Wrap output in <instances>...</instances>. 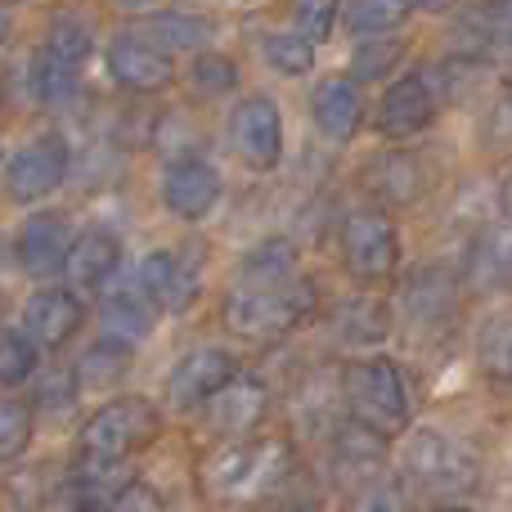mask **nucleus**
<instances>
[{"label":"nucleus","instance_id":"nucleus-1","mask_svg":"<svg viewBox=\"0 0 512 512\" xmlns=\"http://www.w3.org/2000/svg\"><path fill=\"white\" fill-rule=\"evenodd\" d=\"M342 391L351 405L355 423L369 427L378 436H396L409 427V391L400 369L387 355H369V360H351L342 373Z\"/></svg>","mask_w":512,"mask_h":512},{"label":"nucleus","instance_id":"nucleus-2","mask_svg":"<svg viewBox=\"0 0 512 512\" xmlns=\"http://www.w3.org/2000/svg\"><path fill=\"white\" fill-rule=\"evenodd\" d=\"M405 481L418 495H441V499L468 495L481 481V463L463 441L423 427V432L409 436V445H405Z\"/></svg>","mask_w":512,"mask_h":512},{"label":"nucleus","instance_id":"nucleus-3","mask_svg":"<svg viewBox=\"0 0 512 512\" xmlns=\"http://www.w3.org/2000/svg\"><path fill=\"white\" fill-rule=\"evenodd\" d=\"M315 306V288L288 283V288H234L225 297V324L248 342H279L288 337Z\"/></svg>","mask_w":512,"mask_h":512},{"label":"nucleus","instance_id":"nucleus-4","mask_svg":"<svg viewBox=\"0 0 512 512\" xmlns=\"http://www.w3.org/2000/svg\"><path fill=\"white\" fill-rule=\"evenodd\" d=\"M153 436H158V409L144 396H117V400H108L104 409H95L90 423L81 427V454H86V459L126 463L131 454H140Z\"/></svg>","mask_w":512,"mask_h":512},{"label":"nucleus","instance_id":"nucleus-5","mask_svg":"<svg viewBox=\"0 0 512 512\" xmlns=\"http://www.w3.org/2000/svg\"><path fill=\"white\" fill-rule=\"evenodd\" d=\"M288 472V445L261 441V445H234L230 454L212 463V490L225 499H256L279 486Z\"/></svg>","mask_w":512,"mask_h":512},{"label":"nucleus","instance_id":"nucleus-6","mask_svg":"<svg viewBox=\"0 0 512 512\" xmlns=\"http://www.w3.org/2000/svg\"><path fill=\"white\" fill-rule=\"evenodd\" d=\"M68 176V140L63 135H36L32 144L9 158L5 167V194L14 203H41Z\"/></svg>","mask_w":512,"mask_h":512},{"label":"nucleus","instance_id":"nucleus-7","mask_svg":"<svg viewBox=\"0 0 512 512\" xmlns=\"http://www.w3.org/2000/svg\"><path fill=\"white\" fill-rule=\"evenodd\" d=\"M342 256H346V270H351L355 279H364V283L387 279L400 261V239H396L391 216H382V212H351L346 216Z\"/></svg>","mask_w":512,"mask_h":512},{"label":"nucleus","instance_id":"nucleus-8","mask_svg":"<svg viewBox=\"0 0 512 512\" xmlns=\"http://www.w3.org/2000/svg\"><path fill=\"white\" fill-rule=\"evenodd\" d=\"M230 144L252 171H270L279 167L283 153V113L274 99L248 95L230 117Z\"/></svg>","mask_w":512,"mask_h":512},{"label":"nucleus","instance_id":"nucleus-9","mask_svg":"<svg viewBox=\"0 0 512 512\" xmlns=\"http://www.w3.org/2000/svg\"><path fill=\"white\" fill-rule=\"evenodd\" d=\"M239 378V360L225 346H198L171 369L167 396L176 409H203L212 396H221L230 382Z\"/></svg>","mask_w":512,"mask_h":512},{"label":"nucleus","instance_id":"nucleus-10","mask_svg":"<svg viewBox=\"0 0 512 512\" xmlns=\"http://www.w3.org/2000/svg\"><path fill=\"white\" fill-rule=\"evenodd\" d=\"M72 225L68 216L59 212H36L23 221V230H18V243H14V256H18V270L27 274V279L45 283L54 279V274L68 270V252H72Z\"/></svg>","mask_w":512,"mask_h":512},{"label":"nucleus","instance_id":"nucleus-11","mask_svg":"<svg viewBox=\"0 0 512 512\" xmlns=\"http://www.w3.org/2000/svg\"><path fill=\"white\" fill-rule=\"evenodd\" d=\"M221 203V171L207 158H176L162 180V207L180 221H203Z\"/></svg>","mask_w":512,"mask_h":512},{"label":"nucleus","instance_id":"nucleus-12","mask_svg":"<svg viewBox=\"0 0 512 512\" xmlns=\"http://www.w3.org/2000/svg\"><path fill=\"white\" fill-rule=\"evenodd\" d=\"M436 117V95H432V81L423 72H409L400 77L396 86L382 95L378 108V135L382 140H414L418 131H427Z\"/></svg>","mask_w":512,"mask_h":512},{"label":"nucleus","instance_id":"nucleus-13","mask_svg":"<svg viewBox=\"0 0 512 512\" xmlns=\"http://www.w3.org/2000/svg\"><path fill=\"white\" fill-rule=\"evenodd\" d=\"M108 72H113V81L126 90H162L176 77L171 54H162L144 32L113 36V45H108Z\"/></svg>","mask_w":512,"mask_h":512},{"label":"nucleus","instance_id":"nucleus-14","mask_svg":"<svg viewBox=\"0 0 512 512\" xmlns=\"http://www.w3.org/2000/svg\"><path fill=\"white\" fill-rule=\"evenodd\" d=\"M135 283H140L144 297H149L158 310H171V315H176V310H185L189 301H194L198 270H194V261L180 252H149L140 261Z\"/></svg>","mask_w":512,"mask_h":512},{"label":"nucleus","instance_id":"nucleus-15","mask_svg":"<svg viewBox=\"0 0 512 512\" xmlns=\"http://www.w3.org/2000/svg\"><path fill=\"white\" fill-rule=\"evenodd\" d=\"M81 319H86V310H81L77 292L41 288V292H32L23 306V333L32 337L36 346H63L81 328Z\"/></svg>","mask_w":512,"mask_h":512},{"label":"nucleus","instance_id":"nucleus-16","mask_svg":"<svg viewBox=\"0 0 512 512\" xmlns=\"http://www.w3.org/2000/svg\"><path fill=\"white\" fill-rule=\"evenodd\" d=\"M382 463H387V436L369 432V427H360V423L337 432L333 472L346 490H369L373 481H382Z\"/></svg>","mask_w":512,"mask_h":512},{"label":"nucleus","instance_id":"nucleus-17","mask_svg":"<svg viewBox=\"0 0 512 512\" xmlns=\"http://www.w3.org/2000/svg\"><path fill=\"white\" fill-rule=\"evenodd\" d=\"M310 113H315V126L328 135L333 144H346L355 131H360V117H364V95H360V81L351 77H324L315 86V99H310Z\"/></svg>","mask_w":512,"mask_h":512},{"label":"nucleus","instance_id":"nucleus-18","mask_svg":"<svg viewBox=\"0 0 512 512\" xmlns=\"http://www.w3.org/2000/svg\"><path fill=\"white\" fill-rule=\"evenodd\" d=\"M265 387L261 382H252V378H234L230 387L221 391V396H212L203 405V414H207V427H212L216 436H248L256 423L265 418Z\"/></svg>","mask_w":512,"mask_h":512},{"label":"nucleus","instance_id":"nucleus-19","mask_svg":"<svg viewBox=\"0 0 512 512\" xmlns=\"http://www.w3.org/2000/svg\"><path fill=\"white\" fill-rule=\"evenodd\" d=\"M153 319H158V306L144 297L140 283H122V288H113L104 297V306H99V324H104V333L117 337V342H126V346H135L140 337H149Z\"/></svg>","mask_w":512,"mask_h":512},{"label":"nucleus","instance_id":"nucleus-20","mask_svg":"<svg viewBox=\"0 0 512 512\" xmlns=\"http://www.w3.org/2000/svg\"><path fill=\"white\" fill-rule=\"evenodd\" d=\"M117 265H122V243H117L113 230H86L77 234V243H72L68 252V279L77 283V288H104L108 279L117 274Z\"/></svg>","mask_w":512,"mask_h":512},{"label":"nucleus","instance_id":"nucleus-21","mask_svg":"<svg viewBox=\"0 0 512 512\" xmlns=\"http://www.w3.org/2000/svg\"><path fill=\"white\" fill-rule=\"evenodd\" d=\"M301 256L288 239H265L261 248H252L239 265V288H288L297 283Z\"/></svg>","mask_w":512,"mask_h":512},{"label":"nucleus","instance_id":"nucleus-22","mask_svg":"<svg viewBox=\"0 0 512 512\" xmlns=\"http://www.w3.org/2000/svg\"><path fill=\"white\" fill-rule=\"evenodd\" d=\"M126 486H131V468L117 459H86L81 454L77 472H72V495L81 508H113Z\"/></svg>","mask_w":512,"mask_h":512},{"label":"nucleus","instance_id":"nucleus-23","mask_svg":"<svg viewBox=\"0 0 512 512\" xmlns=\"http://www.w3.org/2000/svg\"><path fill=\"white\" fill-rule=\"evenodd\" d=\"M131 360H135V346L117 342V337H104V342H95V346L81 351L72 378H77L81 391H108L131 373Z\"/></svg>","mask_w":512,"mask_h":512},{"label":"nucleus","instance_id":"nucleus-24","mask_svg":"<svg viewBox=\"0 0 512 512\" xmlns=\"http://www.w3.org/2000/svg\"><path fill=\"white\" fill-rule=\"evenodd\" d=\"M144 36L158 45L162 54H180V50H203L212 23L203 14H189V9H158V14L144 18Z\"/></svg>","mask_w":512,"mask_h":512},{"label":"nucleus","instance_id":"nucleus-25","mask_svg":"<svg viewBox=\"0 0 512 512\" xmlns=\"http://www.w3.org/2000/svg\"><path fill=\"white\" fill-rule=\"evenodd\" d=\"M391 328V315L378 297H346L333 315V333L346 346H378Z\"/></svg>","mask_w":512,"mask_h":512},{"label":"nucleus","instance_id":"nucleus-26","mask_svg":"<svg viewBox=\"0 0 512 512\" xmlns=\"http://www.w3.org/2000/svg\"><path fill=\"white\" fill-rule=\"evenodd\" d=\"M472 279L486 288H512V221L490 225L472 248Z\"/></svg>","mask_w":512,"mask_h":512},{"label":"nucleus","instance_id":"nucleus-27","mask_svg":"<svg viewBox=\"0 0 512 512\" xmlns=\"http://www.w3.org/2000/svg\"><path fill=\"white\" fill-rule=\"evenodd\" d=\"M90 50H95V41H90V27L81 23V18H72V14L54 18L50 32H45V45H41L45 59L59 63V68H72V72L86 68Z\"/></svg>","mask_w":512,"mask_h":512},{"label":"nucleus","instance_id":"nucleus-28","mask_svg":"<svg viewBox=\"0 0 512 512\" xmlns=\"http://www.w3.org/2000/svg\"><path fill=\"white\" fill-rule=\"evenodd\" d=\"M409 14V0H346L342 5V23L355 36H382L396 32Z\"/></svg>","mask_w":512,"mask_h":512},{"label":"nucleus","instance_id":"nucleus-29","mask_svg":"<svg viewBox=\"0 0 512 512\" xmlns=\"http://www.w3.org/2000/svg\"><path fill=\"white\" fill-rule=\"evenodd\" d=\"M450 306H454V292H450V283L441 279L436 270H427V274H418L414 283L405 288V315L414 319V324H441L445 315H450Z\"/></svg>","mask_w":512,"mask_h":512},{"label":"nucleus","instance_id":"nucleus-30","mask_svg":"<svg viewBox=\"0 0 512 512\" xmlns=\"http://www.w3.org/2000/svg\"><path fill=\"white\" fill-rule=\"evenodd\" d=\"M261 54L279 77H306L310 63H315V41H306L301 32H274L265 36Z\"/></svg>","mask_w":512,"mask_h":512},{"label":"nucleus","instance_id":"nucleus-31","mask_svg":"<svg viewBox=\"0 0 512 512\" xmlns=\"http://www.w3.org/2000/svg\"><path fill=\"white\" fill-rule=\"evenodd\" d=\"M36 373V342L23 328H0V387H18Z\"/></svg>","mask_w":512,"mask_h":512},{"label":"nucleus","instance_id":"nucleus-32","mask_svg":"<svg viewBox=\"0 0 512 512\" xmlns=\"http://www.w3.org/2000/svg\"><path fill=\"white\" fill-rule=\"evenodd\" d=\"M27 81H32V95L41 99V104H63V99L77 95L81 72L59 68V63H50L45 54H36V59H32V72H27Z\"/></svg>","mask_w":512,"mask_h":512},{"label":"nucleus","instance_id":"nucleus-33","mask_svg":"<svg viewBox=\"0 0 512 512\" xmlns=\"http://www.w3.org/2000/svg\"><path fill=\"white\" fill-rule=\"evenodd\" d=\"M32 441V409L23 400L0 396V463H14Z\"/></svg>","mask_w":512,"mask_h":512},{"label":"nucleus","instance_id":"nucleus-34","mask_svg":"<svg viewBox=\"0 0 512 512\" xmlns=\"http://www.w3.org/2000/svg\"><path fill=\"white\" fill-rule=\"evenodd\" d=\"M405 54V45L396 41V36H373V41H364L360 50H355V63H351V81H378L387 77L391 68H396V59Z\"/></svg>","mask_w":512,"mask_h":512},{"label":"nucleus","instance_id":"nucleus-35","mask_svg":"<svg viewBox=\"0 0 512 512\" xmlns=\"http://www.w3.org/2000/svg\"><path fill=\"white\" fill-rule=\"evenodd\" d=\"M481 364L495 382L512 387V319H495V324L481 333Z\"/></svg>","mask_w":512,"mask_h":512},{"label":"nucleus","instance_id":"nucleus-36","mask_svg":"<svg viewBox=\"0 0 512 512\" xmlns=\"http://www.w3.org/2000/svg\"><path fill=\"white\" fill-rule=\"evenodd\" d=\"M189 81H194L198 95L216 99V95H230L239 72H234V63L225 59V54H203V59H194V68H189Z\"/></svg>","mask_w":512,"mask_h":512},{"label":"nucleus","instance_id":"nucleus-37","mask_svg":"<svg viewBox=\"0 0 512 512\" xmlns=\"http://www.w3.org/2000/svg\"><path fill=\"white\" fill-rule=\"evenodd\" d=\"M337 14H342V0H292V18H297L306 41H324L333 32Z\"/></svg>","mask_w":512,"mask_h":512},{"label":"nucleus","instance_id":"nucleus-38","mask_svg":"<svg viewBox=\"0 0 512 512\" xmlns=\"http://www.w3.org/2000/svg\"><path fill=\"white\" fill-rule=\"evenodd\" d=\"M472 23L481 27V36H486L490 45H512V0H490V5H481V14L472 18Z\"/></svg>","mask_w":512,"mask_h":512},{"label":"nucleus","instance_id":"nucleus-39","mask_svg":"<svg viewBox=\"0 0 512 512\" xmlns=\"http://www.w3.org/2000/svg\"><path fill=\"white\" fill-rule=\"evenodd\" d=\"M108 512H167V504H162V495L153 486H140V481H131V486L122 490V499H117Z\"/></svg>","mask_w":512,"mask_h":512},{"label":"nucleus","instance_id":"nucleus-40","mask_svg":"<svg viewBox=\"0 0 512 512\" xmlns=\"http://www.w3.org/2000/svg\"><path fill=\"white\" fill-rule=\"evenodd\" d=\"M400 508H405V499H400V490L391 481H373L369 490H360V504H355V512H400Z\"/></svg>","mask_w":512,"mask_h":512},{"label":"nucleus","instance_id":"nucleus-41","mask_svg":"<svg viewBox=\"0 0 512 512\" xmlns=\"http://www.w3.org/2000/svg\"><path fill=\"white\" fill-rule=\"evenodd\" d=\"M495 131L499 135H512V95L499 104V113H495Z\"/></svg>","mask_w":512,"mask_h":512},{"label":"nucleus","instance_id":"nucleus-42","mask_svg":"<svg viewBox=\"0 0 512 512\" xmlns=\"http://www.w3.org/2000/svg\"><path fill=\"white\" fill-rule=\"evenodd\" d=\"M409 5L427 9V14H441V9H450V5H454V0H409Z\"/></svg>","mask_w":512,"mask_h":512},{"label":"nucleus","instance_id":"nucleus-43","mask_svg":"<svg viewBox=\"0 0 512 512\" xmlns=\"http://www.w3.org/2000/svg\"><path fill=\"white\" fill-rule=\"evenodd\" d=\"M5 36H9V18H5V9H0V45H5Z\"/></svg>","mask_w":512,"mask_h":512},{"label":"nucleus","instance_id":"nucleus-44","mask_svg":"<svg viewBox=\"0 0 512 512\" xmlns=\"http://www.w3.org/2000/svg\"><path fill=\"white\" fill-rule=\"evenodd\" d=\"M427 512H468V508H459V504H441V508H427Z\"/></svg>","mask_w":512,"mask_h":512},{"label":"nucleus","instance_id":"nucleus-45","mask_svg":"<svg viewBox=\"0 0 512 512\" xmlns=\"http://www.w3.org/2000/svg\"><path fill=\"white\" fill-rule=\"evenodd\" d=\"M504 203H508V212H512V180H508V189H504Z\"/></svg>","mask_w":512,"mask_h":512},{"label":"nucleus","instance_id":"nucleus-46","mask_svg":"<svg viewBox=\"0 0 512 512\" xmlns=\"http://www.w3.org/2000/svg\"><path fill=\"white\" fill-rule=\"evenodd\" d=\"M126 5H140V0H126Z\"/></svg>","mask_w":512,"mask_h":512}]
</instances>
